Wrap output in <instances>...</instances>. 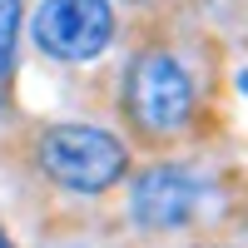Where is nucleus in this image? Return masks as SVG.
Instances as JSON below:
<instances>
[{
	"instance_id": "nucleus-1",
	"label": "nucleus",
	"mask_w": 248,
	"mask_h": 248,
	"mask_svg": "<svg viewBox=\"0 0 248 248\" xmlns=\"http://www.w3.org/2000/svg\"><path fill=\"white\" fill-rule=\"evenodd\" d=\"M124 144L105 129H90V124H60L40 139V169L55 184H65L75 194H99L124 174Z\"/></svg>"
},
{
	"instance_id": "nucleus-2",
	"label": "nucleus",
	"mask_w": 248,
	"mask_h": 248,
	"mask_svg": "<svg viewBox=\"0 0 248 248\" xmlns=\"http://www.w3.org/2000/svg\"><path fill=\"white\" fill-rule=\"evenodd\" d=\"M129 114L149 134H174L194 114V85L169 50H144L129 70Z\"/></svg>"
},
{
	"instance_id": "nucleus-3",
	"label": "nucleus",
	"mask_w": 248,
	"mask_h": 248,
	"mask_svg": "<svg viewBox=\"0 0 248 248\" xmlns=\"http://www.w3.org/2000/svg\"><path fill=\"white\" fill-rule=\"evenodd\" d=\"M114 35L109 0H45L35 10V45L55 60H94Z\"/></svg>"
},
{
	"instance_id": "nucleus-4",
	"label": "nucleus",
	"mask_w": 248,
	"mask_h": 248,
	"mask_svg": "<svg viewBox=\"0 0 248 248\" xmlns=\"http://www.w3.org/2000/svg\"><path fill=\"white\" fill-rule=\"evenodd\" d=\"M199 199H203V184L189 169L154 164L134 184V218L144 229H179V223H189L199 214Z\"/></svg>"
},
{
	"instance_id": "nucleus-5",
	"label": "nucleus",
	"mask_w": 248,
	"mask_h": 248,
	"mask_svg": "<svg viewBox=\"0 0 248 248\" xmlns=\"http://www.w3.org/2000/svg\"><path fill=\"white\" fill-rule=\"evenodd\" d=\"M15 30H20V0H0V79H5V70H10Z\"/></svg>"
},
{
	"instance_id": "nucleus-6",
	"label": "nucleus",
	"mask_w": 248,
	"mask_h": 248,
	"mask_svg": "<svg viewBox=\"0 0 248 248\" xmlns=\"http://www.w3.org/2000/svg\"><path fill=\"white\" fill-rule=\"evenodd\" d=\"M0 248H10V238H5V229H0Z\"/></svg>"
}]
</instances>
